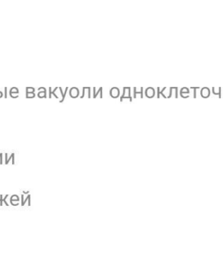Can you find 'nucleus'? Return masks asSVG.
<instances>
[{
  "instance_id": "1",
  "label": "nucleus",
  "mask_w": 223,
  "mask_h": 260,
  "mask_svg": "<svg viewBox=\"0 0 223 260\" xmlns=\"http://www.w3.org/2000/svg\"><path fill=\"white\" fill-rule=\"evenodd\" d=\"M209 90H208L207 89H204L202 91V95L203 97H207V96L209 95Z\"/></svg>"
},
{
  "instance_id": "2",
  "label": "nucleus",
  "mask_w": 223,
  "mask_h": 260,
  "mask_svg": "<svg viewBox=\"0 0 223 260\" xmlns=\"http://www.w3.org/2000/svg\"><path fill=\"white\" fill-rule=\"evenodd\" d=\"M119 95V90H117L116 89H114L113 90H111V95H113L114 97H116Z\"/></svg>"
},
{
  "instance_id": "3",
  "label": "nucleus",
  "mask_w": 223,
  "mask_h": 260,
  "mask_svg": "<svg viewBox=\"0 0 223 260\" xmlns=\"http://www.w3.org/2000/svg\"><path fill=\"white\" fill-rule=\"evenodd\" d=\"M0 198H0V205H1V206H2V202H4L6 203V205H8L7 202H6V198H8V195H6V196L5 197V198H3V199H2V195H1V196H0Z\"/></svg>"
},
{
  "instance_id": "4",
  "label": "nucleus",
  "mask_w": 223,
  "mask_h": 260,
  "mask_svg": "<svg viewBox=\"0 0 223 260\" xmlns=\"http://www.w3.org/2000/svg\"><path fill=\"white\" fill-rule=\"evenodd\" d=\"M14 153H12V155H11V156L8 158H8H7V153H6V164H8V162H9V160L11 159H12V158H14Z\"/></svg>"
},
{
  "instance_id": "5",
  "label": "nucleus",
  "mask_w": 223,
  "mask_h": 260,
  "mask_svg": "<svg viewBox=\"0 0 223 260\" xmlns=\"http://www.w3.org/2000/svg\"><path fill=\"white\" fill-rule=\"evenodd\" d=\"M146 94H147V96H149V97H151V96L153 95V90H152L151 89H148V90H147V92H146Z\"/></svg>"
},
{
  "instance_id": "6",
  "label": "nucleus",
  "mask_w": 223,
  "mask_h": 260,
  "mask_svg": "<svg viewBox=\"0 0 223 260\" xmlns=\"http://www.w3.org/2000/svg\"><path fill=\"white\" fill-rule=\"evenodd\" d=\"M34 89L32 88H28L27 89V93H31V92H34Z\"/></svg>"
},
{
  "instance_id": "7",
  "label": "nucleus",
  "mask_w": 223,
  "mask_h": 260,
  "mask_svg": "<svg viewBox=\"0 0 223 260\" xmlns=\"http://www.w3.org/2000/svg\"><path fill=\"white\" fill-rule=\"evenodd\" d=\"M27 97H34V92H31V94L30 93H27Z\"/></svg>"
},
{
  "instance_id": "8",
  "label": "nucleus",
  "mask_w": 223,
  "mask_h": 260,
  "mask_svg": "<svg viewBox=\"0 0 223 260\" xmlns=\"http://www.w3.org/2000/svg\"><path fill=\"white\" fill-rule=\"evenodd\" d=\"M2 158V153H0V159Z\"/></svg>"
},
{
  "instance_id": "9",
  "label": "nucleus",
  "mask_w": 223,
  "mask_h": 260,
  "mask_svg": "<svg viewBox=\"0 0 223 260\" xmlns=\"http://www.w3.org/2000/svg\"><path fill=\"white\" fill-rule=\"evenodd\" d=\"M2 92H0V97H2Z\"/></svg>"
}]
</instances>
